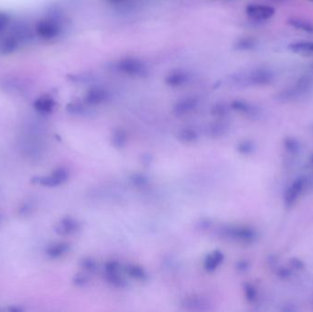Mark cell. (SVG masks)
Wrapping results in <instances>:
<instances>
[{
  "label": "cell",
  "mask_w": 313,
  "mask_h": 312,
  "mask_svg": "<svg viewBox=\"0 0 313 312\" xmlns=\"http://www.w3.org/2000/svg\"><path fill=\"white\" fill-rule=\"evenodd\" d=\"M32 211H33V204L31 202H26L20 206L19 209V215L21 216L31 215Z\"/></svg>",
  "instance_id": "cell-11"
},
{
  "label": "cell",
  "mask_w": 313,
  "mask_h": 312,
  "mask_svg": "<svg viewBox=\"0 0 313 312\" xmlns=\"http://www.w3.org/2000/svg\"><path fill=\"white\" fill-rule=\"evenodd\" d=\"M8 311H10V312H22L23 310H22V308H19V307H12V308H9Z\"/></svg>",
  "instance_id": "cell-15"
},
{
  "label": "cell",
  "mask_w": 313,
  "mask_h": 312,
  "mask_svg": "<svg viewBox=\"0 0 313 312\" xmlns=\"http://www.w3.org/2000/svg\"><path fill=\"white\" fill-rule=\"evenodd\" d=\"M111 142H112V145L115 148H122V147H126L127 142H128V136L126 134V132L123 130H115L112 135Z\"/></svg>",
  "instance_id": "cell-8"
},
{
  "label": "cell",
  "mask_w": 313,
  "mask_h": 312,
  "mask_svg": "<svg viewBox=\"0 0 313 312\" xmlns=\"http://www.w3.org/2000/svg\"><path fill=\"white\" fill-rule=\"evenodd\" d=\"M81 266H82V268L84 269V270H86V271H88V272H91V273H93V272H95L96 269H97V264H96V262L93 259V258H84L83 260H82L81 262Z\"/></svg>",
  "instance_id": "cell-10"
},
{
  "label": "cell",
  "mask_w": 313,
  "mask_h": 312,
  "mask_svg": "<svg viewBox=\"0 0 313 312\" xmlns=\"http://www.w3.org/2000/svg\"><path fill=\"white\" fill-rule=\"evenodd\" d=\"M223 261H224V254L219 250H215L206 256L204 267L206 271L213 272L219 268V266L223 263Z\"/></svg>",
  "instance_id": "cell-4"
},
{
  "label": "cell",
  "mask_w": 313,
  "mask_h": 312,
  "mask_svg": "<svg viewBox=\"0 0 313 312\" xmlns=\"http://www.w3.org/2000/svg\"><path fill=\"white\" fill-rule=\"evenodd\" d=\"M70 172L64 168L60 167L51 172V175L48 176H38L32 178V183L39 184L45 187H57L64 184L69 178Z\"/></svg>",
  "instance_id": "cell-1"
},
{
  "label": "cell",
  "mask_w": 313,
  "mask_h": 312,
  "mask_svg": "<svg viewBox=\"0 0 313 312\" xmlns=\"http://www.w3.org/2000/svg\"><path fill=\"white\" fill-rule=\"evenodd\" d=\"M224 127L222 125H214L211 128V135L212 137H220L222 135H224Z\"/></svg>",
  "instance_id": "cell-13"
},
{
  "label": "cell",
  "mask_w": 313,
  "mask_h": 312,
  "mask_svg": "<svg viewBox=\"0 0 313 312\" xmlns=\"http://www.w3.org/2000/svg\"><path fill=\"white\" fill-rule=\"evenodd\" d=\"M133 182L137 186H144L147 182V178L141 175H136L133 178Z\"/></svg>",
  "instance_id": "cell-14"
},
{
  "label": "cell",
  "mask_w": 313,
  "mask_h": 312,
  "mask_svg": "<svg viewBox=\"0 0 313 312\" xmlns=\"http://www.w3.org/2000/svg\"><path fill=\"white\" fill-rule=\"evenodd\" d=\"M0 222H1V216H0Z\"/></svg>",
  "instance_id": "cell-16"
},
{
  "label": "cell",
  "mask_w": 313,
  "mask_h": 312,
  "mask_svg": "<svg viewBox=\"0 0 313 312\" xmlns=\"http://www.w3.org/2000/svg\"><path fill=\"white\" fill-rule=\"evenodd\" d=\"M81 228V224L72 217H64L54 226L55 233L60 236H71L76 234Z\"/></svg>",
  "instance_id": "cell-3"
},
{
  "label": "cell",
  "mask_w": 313,
  "mask_h": 312,
  "mask_svg": "<svg viewBox=\"0 0 313 312\" xmlns=\"http://www.w3.org/2000/svg\"><path fill=\"white\" fill-rule=\"evenodd\" d=\"M124 272L128 275L129 277L133 278L135 280L140 281V282H145L147 279V272L145 271V269L139 266V265H135V264H128L126 265L123 268Z\"/></svg>",
  "instance_id": "cell-5"
},
{
  "label": "cell",
  "mask_w": 313,
  "mask_h": 312,
  "mask_svg": "<svg viewBox=\"0 0 313 312\" xmlns=\"http://www.w3.org/2000/svg\"><path fill=\"white\" fill-rule=\"evenodd\" d=\"M177 137L179 140L184 143H192V142H195L198 139V135L196 133V131L192 128H183L179 130Z\"/></svg>",
  "instance_id": "cell-9"
},
{
  "label": "cell",
  "mask_w": 313,
  "mask_h": 312,
  "mask_svg": "<svg viewBox=\"0 0 313 312\" xmlns=\"http://www.w3.org/2000/svg\"><path fill=\"white\" fill-rule=\"evenodd\" d=\"M70 244L67 243H54L46 249V255L51 258H59L70 251Z\"/></svg>",
  "instance_id": "cell-6"
},
{
  "label": "cell",
  "mask_w": 313,
  "mask_h": 312,
  "mask_svg": "<svg viewBox=\"0 0 313 312\" xmlns=\"http://www.w3.org/2000/svg\"><path fill=\"white\" fill-rule=\"evenodd\" d=\"M105 279L109 284L115 287H124L127 286V281L121 274V265L119 262L112 260L106 262L104 266Z\"/></svg>",
  "instance_id": "cell-2"
},
{
  "label": "cell",
  "mask_w": 313,
  "mask_h": 312,
  "mask_svg": "<svg viewBox=\"0 0 313 312\" xmlns=\"http://www.w3.org/2000/svg\"><path fill=\"white\" fill-rule=\"evenodd\" d=\"M182 306L188 311H205L208 309L209 303L202 297H191L187 298L182 302Z\"/></svg>",
  "instance_id": "cell-7"
},
{
  "label": "cell",
  "mask_w": 313,
  "mask_h": 312,
  "mask_svg": "<svg viewBox=\"0 0 313 312\" xmlns=\"http://www.w3.org/2000/svg\"><path fill=\"white\" fill-rule=\"evenodd\" d=\"M88 280H89L88 276H86L83 273H80V274L75 275L72 281H73V284L76 286H83L88 282Z\"/></svg>",
  "instance_id": "cell-12"
}]
</instances>
